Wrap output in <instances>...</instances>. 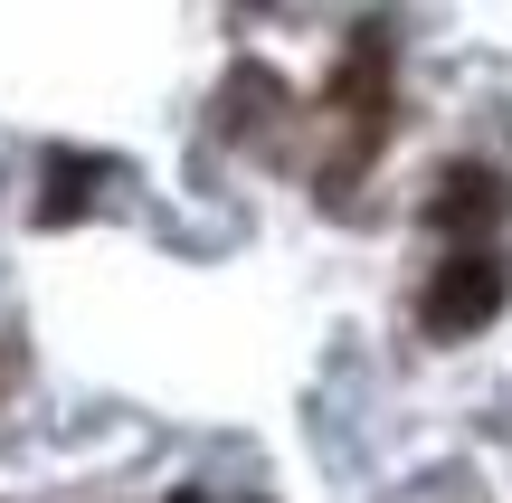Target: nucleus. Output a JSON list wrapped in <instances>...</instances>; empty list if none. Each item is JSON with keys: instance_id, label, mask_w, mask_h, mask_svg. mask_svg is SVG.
Here are the masks:
<instances>
[{"instance_id": "nucleus-1", "label": "nucleus", "mask_w": 512, "mask_h": 503, "mask_svg": "<svg viewBox=\"0 0 512 503\" xmlns=\"http://www.w3.org/2000/svg\"><path fill=\"white\" fill-rule=\"evenodd\" d=\"M503 295H512V266L494 257V247H456V257L437 266V276H427V333H484V323L503 314Z\"/></svg>"}, {"instance_id": "nucleus-2", "label": "nucleus", "mask_w": 512, "mask_h": 503, "mask_svg": "<svg viewBox=\"0 0 512 503\" xmlns=\"http://www.w3.org/2000/svg\"><path fill=\"white\" fill-rule=\"evenodd\" d=\"M503 209H512V190L484 162H456V171H446V190H437V228H494Z\"/></svg>"}]
</instances>
